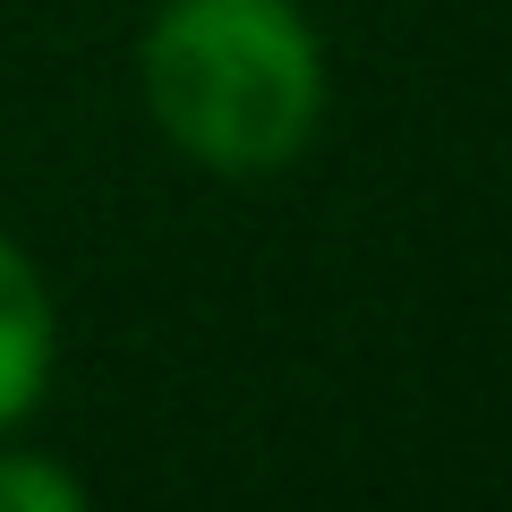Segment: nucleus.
I'll return each instance as SVG.
<instances>
[{
	"instance_id": "obj_1",
	"label": "nucleus",
	"mask_w": 512,
	"mask_h": 512,
	"mask_svg": "<svg viewBox=\"0 0 512 512\" xmlns=\"http://www.w3.org/2000/svg\"><path fill=\"white\" fill-rule=\"evenodd\" d=\"M154 128L214 180H274L325 128V43L299 0H163L137 35Z\"/></svg>"
},
{
	"instance_id": "obj_2",
	"label": "nucleus",
	"mask_w": 512,
	"mask_h": 512,
	"mask_svg": "<svg viewBox=\"0 0 512 512\" xmlns=\"http://www.w3.org/2000/svg\"><path fill=\"white\" fill-rule=\"evenodd\" d=\"M52 367H60V316H52V291H43L35 256L0 231V444H9V436H18V427L43 410V393H52Z\"/></svg>"
},
{
	"instance_id": "obj_3",
	"label": "nucleus",
	"mask_w": 512,
	"mask_h": 512,
	"mask_svg": "<svg viewBox=\"0 0 512 512\" xmlns=\"http://www.w3.org/2000/svg\"><path fill=\"white\" fill-rule=\"evenodd\" d=\"M86 504V478L60 470L43 453H0V512H77Z\"/></svg>"
}]
</instances>
